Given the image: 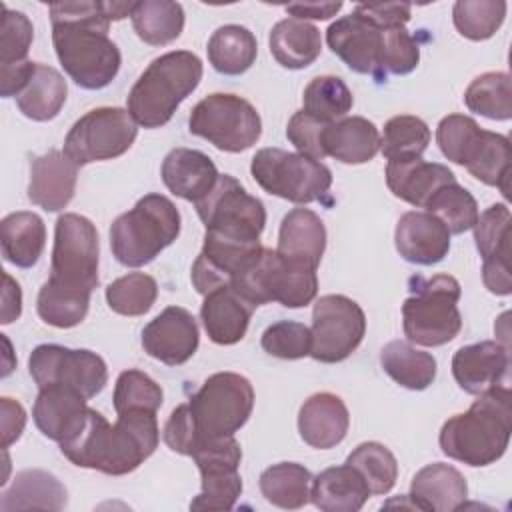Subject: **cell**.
Here are the masks:
<instances>
[{"instance_id": "9c48e42d", "label": "cell", "mask_w": 512, "mask_h": 512, "mask_svg": "<svg viewBox=\"0 0 512 512\" xmlns=\"http://www.w3.org/2000/svg\"><path fill=\"white\" fill-rule=\"evenodd\" d=\"M188 408L202 440L234 436L252 414L254 388L236 372H216L192 394Z\"/></svg>"}, {"instance_id": "ffe728a7", "label": "cell", "mask_w": 512, "mask_h": 512, "mask_svg": "<svg viewBox=\"0 0 512 512\" xmlns=\"http://www.w3.org/2000/svg\"><path fill=\"white\" fill-rule=\"evenodd\" d=\"M88 412L90 406L80 392L66 386H46L34 400L32 418L46 438L64 444L84 428Z\"/></svg>"}, {"instance_id": "44dd1931", "label": "cell", "mask_w": 512, "mask_h": 512, "mask_svg": "<svg viewBox=\"0 0 512 512\" xmlns=\"http://www.w3.org/2000/svg\"><path fill=\"white\" fill-rule=\"evenodd\" d=\"M394 244L406 262L432 266L446 258L450 250V232L434 214L426 210H410L402 214L396 224Z\"/></svg>"}, {"instance_id": "8fae6325", "label": "cell", "mask_w": 512, "mask_h": 512, "mask_svg": "<svg viewBox=\"0 0 512 512\" xmlns=\"http://www.w3.org/2000/svg\"><path fill=\"white\" fill-rule=\"evenodd\" d=\"M194 206L206 232L240 242H260L266 208L234 176L220 174L214 188Z\"/></svg>"}, {"instance_id": "ee69618b", "label": "cell", "mask_w": 512, "mask_h": 512, "mask_svg": "<svg viewBox=\"0 0 512 512\" xmlns=\"http://www.w3.org/2000/svg\"><path fill=\"white\" fill-rule=\"evenodd\" d=\"M346 464L356 468L370 494H388L398 478V462L394 454L380 442H362L346 458Z\"/></svg>"}, {"instance_id": "9a60e30c", "label": "cell", "mask_w": 512, "mask_h": 512, "mask_svg": "<svg viewBox=\"0 0 512 512\" xmlns=\"http://www.w3.org/2000/svg\"><path fill=\"white\" fill-rule=\"evenodd\" d=\"M28 370L38 388L66 386L86 400L100 394L108 382V368L102 356L92 350H72L60 344H40L28 358Z\"/></svg>"}, {"instance_id": "d4e9b609", "label": "cell", "mask_w": 512, "mask_h": 512, "mask_svg": "<svg viewBox=\"0 0 512 512\" xmlns=\"http://www.w3.org/2000/svg\"><path fill=\"white\" fill-rule=\"evenodd\" d=\"M468 496V484L460 470L450 464L434 462L420 468L410 484L408 498L412 508L426 512L458 510Z\"/></svg>"}, {"instance_id": "f35d334b", "label": "cell", "mask_w": 512, "mask_h": 512, "mask_svg": "<svg viewBox=\"0 0 512 512\" xmlns=\"http://www.w3.org/2000/svg\"><path fill=\"white\" fill-rule=\"evenodd\" d=\"M312 474L298 462H278L260 474L262 496L284 510H296L310 500Z\"/></svg>"}, {"instance_id": "d590c367", "label": "cell", "mask_w": 512, "mask_h": 512, "mask_svg": "<svg viewBox=\"0 0 512 512\" xmlns=\"http://www.w3.org/2000/svg\"><path fill=\"white\" fill-rule=\"evenodd\" d=\"M206 52L216 72L224 76H240L256 62L258 42L248 28L226 24L212 32Z\"/></svg>"}, {"instance_id": "4fadbf2b", "label": "cell", "mask_w": 512, "mask_h": 512, "mask_svg": "<svg viewBox=\"0 0 512 512\" xmlns=\"http://www.w3.org/2000/svg\"><path fill=\"white\" fill-rule=\"evenodd\" d=\"M98 232L86 216L66 212L56 220L50 280L92 292L98 286Z\"/></svg>"}, {"instance_id": "e575fe53", "label": "cell", "mask_w": 512, "mask_h": 512, "mask_svg": "<svg viewBox=\"0 0 512 512\" xmlns=\"http://www.w3.org/2000/svg\"><path fill=\"white\" fill-rule=\"evenodd\" d=\"M68 96V84L64 76L42 62L34 64L32 76L24 90L16 96L20 112L36 122H46L58 116Z\"/></svg>"}, {"instance_id": "603a6c76", "label": "cell", "mask_w": 512, "mask_h": 512, "mask_svg": "<svg viewBox=\"0 0 512 512\" xmlns=\"http://www.w3.org/2000/svg\"><path fill=\"white\" fill-rule=\"evenodd\" d=\"M350 414L344 400L332 392L312 394L298 412L300 438L318 450L340 444L348 432Z\"/></svg>"}, {"instance_id": "e0dca14e", "label": "cell", "mask_w": 512, "mask_h": 512, "mask_svg": "<svg viewBox=\"0 0 512 512\" xmlns=\"http://www.w3.org/2000/svg\"><path fill=\"white\" fill-rule=\"evenodd\" d=\"M328 48L354 72L380 78L382 28L358 10L338 18L326 30Z\"/></svg>"}, {"instance_id": "8992f818", "label": "cell", "mask_w": 512, "mask_h": 512, "mask_svg": "<svg viewBox=\"0 0 512 512\" xmlns=\"http://www.w3.org/2000/svg\"><path fill=\"white\" fill-rule=\"evenodd\" d=\"M230 288L248 304L280 302L286 308L308 306L318 292L316 268L288 260L276 250L264 248L232 278Z\"/></svg>"}, {"instance_id": "6da1fadb", "label": "cell", "mask_w": 512, "mask_h": 512, "mask_svg": "<svg viewBox=\"0 0 512 512\" xmlns=\"http://www.w3.org/2000/svg\"><path fill=\"white\" fill-rule=\"evenodd\" d=\"M52 44L64 72L84 90L106 88L118 74L122 56L108 38L104 2H52Z\"/></svg>"}, {"instance_id": "5bb4252c", "label": "cell", "mask_w": 512, "mask_h": 512, "mask_svg": "<svg viewBox=\"0 0 512 512\" xmlns=\"http://www.w3.org/2000/svg\"><path fill=\"white\" fill-rule=\"evenodd\" d=\"M310 356L324 364L346 360L366 334V316L358 302L344 294H326L314 302Z\"/></svg>"}, {"instance_id": "ac0fdd59", "label": "cell", "mask_w": 512, "mask_h": 512, "mask_svg": "<svg viewBox=\"0 0 512 512\" xmlns=\"http://www.w3.org/2000/svg\"><path fill=\"white\" fill-rule=\"evenodd\" d=\"M198 342V324L182 306L164 308L142 330L144 352L168 366L188 362L198 350Z\"/></svg>"}, {"instance_id": "52a82bcc", "label": "cell", "mask_w": 512, "mask_h": 512, "mask_svg": "<svg viewBox=\"0 0 512 512\" xmlns=\"http://www.w3.org/2000/svg\"><path fill=\"white\" fill-rule=\"evenodd\" d=\"M412 292L402 304L404 334L412 344L442 346L454 340L462 328L458 310L460 284L450 274L432 278L412 276L408 280Z\"/></svg>"}, {"instance_id": "cb8c5ba5", "label": "cell", "mask_w": 512, "mask_h": 512, "mask_svg": "<svg viewBox=\"0 0 512 512\" xmlns=\"http://www.w3.org/2000/svg\"><path fill=\"white\" fill-rule=\"evenodd\" d=\"M160 176L174 196L196 204L214 188L220 174L212 158L204 152L174 148L164 156Z\"/></svg>"}, {"instance_id": "83f0119b", "label": "cell", "mask_w": 512, "mask_h": 512, "mask_svg": "<svg viewBox=\"0 0 512 512\" xmlns=\"http://www.w3.org/2000/svg\"><path fill=\"white\" fill-rule=\"evenodd\" d=\"M256 308L248 304L230 286H222L204 296L200 318L208 338L216 344L230 346L246 336L250 316Z\"/></svg>"}, {"instance_id": "bcb514c9", "label": "cell", "mask_w": 512, "mask_h": 512, "mask_svg": "<svg viewBox=\"0 0 512 512\" xmlns=\"http://www.w3.org/2000/svg\"><path fill=\"white\" fill-rule=\"evenodd\" d=\"M504 0H458L452 8L456 30L474 42L492 38L506 18Z\"/></svg>"}, {"instance_id": "60d3db41", "label": "cell", "mask_w": 512, "mask_h": 512, "mask_svg": "<svg viewBox=\"0 0 512 512\" xmlns=\"http://www.w3.org/2000/svg\"><path fill=\"white\" fill-rule=\"evenodd\" d=\"M464 104L470 112L490 120L512 118V86L506 72H484L476 76L464 92Z\"/></svg>"}, {"instance_id": "6f0895ef", "label": "cell", "mask_w": 512, "mask_h": 512, "mask_svg": "<svg viewBox=\"0 0 512 512\" xmlns=\"http://www.w3.org/2000/svg\"><path fill=\"white\" fill-rule=\"evenodd\" d=\"M0 426H2V448L8 450L14 444L26 426V410L14 398H0Z\"/></svg>"}, {"instance_id": "ab89813d", "label": "cell", "mask_w": 512, "mask_h": 512, "mask_svg": "<svg viewBox=\"0 0 512 512\" xmlns=\"http://www.w3.org/2000/svg\"><path fill=\"white\" fill-rule=\"evenodd\" d=\"M90 294L92 292L62 286L48 278L38 292V300H36L38 316L54 328L78 326L88 314Z\"/></svg>"}, {"instance_id": "5b68a950", "label": "cell", "mask_w": 512, "mask_h": 512, "mask_svg": "<svg viewBox=\"0 0 512 512\" xmlns=\"http://www.w3.org/2000/svg\"><path fill=\"white\" fill-rule=\"evenodd\" d=\"M178 234L180 212L174 202L162 194H146L112 222L110 248L122 266L140 268L168 248Z\"/></svg>"}, {"instance_id": "680465c9", "label": "cell", "mask_w": 512, "mask_h": 512, "mask_svg": "<svg viewBox=\"0 0 512 512\" xmlns=\"http://www.w3.org/2000/svg\"><path fill=\"white\" fill-rule=\"evenodd\" d=\"M484 286L498 296H508L512 292L510 258H490L482 264Z\"/></svg>"}, {"instance_id": "8d00e7d4", "label": "cell", "mask_w": 512, "mask_h": 512, "mask_svg": "<svg viewBox=\"0 0 512 512\" xmlns=\"http://www.w3.org/2000/svg\"><path fill=\"white\" fill-rule=\"evenodd\" d=\"M384 372L402 388L426 390L436 378V358L410 342L392 340L380 352Z\"/></svg>"}, {"instance_id": "7c38bea8", "label": "cell", "mask_w": 512, "mask_h": 512, "mask_svg": "<svg viewBox=\"0 0 512 512\" xmlns=\"http://www.w3.org/2000/svg\"><path fill=\"white\" fill-rule=\"evenodd\" d=\"M136 126L124 108H94L72 124L62 152L78 166L118 158L134 144L138 136Z\"/></svg>"}, {"instance_id": "277c9868", "label": "cell", "mask_w": 512, "mask_h": 512, "mask_svg": "<svg viewBox=\"0 0 512 512\" xmlns=\"http://www.w3.org/2000/svg\"><path fill=\"white\" fill-rule=\"evenodd\" d=\"M202 60L188 50H172L154 58L128 94V112L138 126L160 128L198 88Z\"/></svg>"}, {"instance_id": "94428289", "label": "cell", "mask_w": 512, "mask_h": 512, "mask_svg": "<svg viewBox=\"0 0 512 512\" xmlns=\"http://www.w3.org/2000/svg\"><path fill=\"white\" fill-rule=\"evenodd\" d=\"M342 8V2H298L286 4L284 10L296 20H328L336 16Z\"/></svg>"}, {"instance_id": "91938a15", "label": "cell", "mask_w": 512, "mask_h": 512, "mask_svg": "<svg viewBox=\"0 0 512 512\" xmlns=\"http://www.w3.org/2000/svg\"><path fill=\"white\" fill-rule=\"evenodd\" d=\"M36 62L24 60L18 64H8V66H0V94L2 98H10V96H18L24 86L28 84L32 70H34Z\"/></svg>"}, {"instance_id": "1f68e13d", "label": "cell", "mask_w": 512, "mask_h": 512, "mask_svg": "<svg viewBox=\"0 0 512 512\" xmlns=\"http://www.w3.org/2000/svg\"><path fill=\"white\" fill-rule=\"evenodd\" d=\"M0 242L6 262L18 268H32L44 252L46 226L34 212H12L0 222Z\"/></svg>"}, {"instance_id": "4316f807", "label": "cell", "mask_w": 512, "mask_h": 512, "mask_svg": "<svg viewBox=\"0 0 512 512\" xmlns=\"http://www.w3.org/2000/svg\"><path fill=\"white\" fill-rule=\"evenodd\" d=\"M510 160V140L504 134L482 130L478 126L466 142L458 164L480 182L498 188L508 198Z\"/></svg>"}, {"instance_id": "d6a6232c", "label": "cell", "mask_w": 512, "mask_h": 512, "mask_svg": "<svg viewBox=\"0 0 512 512\" xmlns=\"http://www.w3.org/2000/svg\"><path fill=\"white\" fill-rule=\"evenodd\" d=\"M270 52L274 60L288 70L310 66L322 50L320 30L304 20L284 18L270 30Z\"/></svg>"}, {"instance_id": "681fc988", "label": "cell", "mask_w": 512, "mask_h": 512, "mask_svg": "<svg viewBox=\"0 0 512 512\" xmlns=\"http://www.w3.org/2000/svg\"><path fill=\"white\" fill-rule=\"evenodd\" d=\"M162 388L148 374L140 370H124L114 386V410L116 414L126 410H150L158 412L162 406Z\"/></svg>"}, {"instance_id": "2e32d148", "label": "cell", "mask_w": 512, "mask_h": 512, "mask_svg": "<svg viewBox=\"0 0 512 512\" xmlns=\"http://www.w3.org/2000/svg\"><path fill=\"white\" fill-rule=\"evenodd\" d=\"M192 458L202 476V490L190 502V508L232 510L242 494V478L238 472L242 450L236 438H204Z\"/></svg>"}, {"instance_id": "f6af8a7d", "label": "cell", "mask_w": 512, "mask_h": 512, "mask_svg": "<svg viewBox=\"0 0 512 512\" xmlns=\"http://www.w3.org/2000/svg\"><path fill=\"white\" fill-rule=\"evenodd\" d=\"M424 208L426 212L440 218L450 234L472 230L480 216L476 198L458 182H450L438 188Z\"/></svg>"}, {"instance_id": "f1b7e54d", "label": "cell", "mask_w": 512, "mask_h": 512, "mask_svg": "<svg viewBox=\"0 0 512 512\" xmlns=\"http://www.w3.org/2000/svg\"><path fill=\"white\" fill-rule=\"evenodd\" d=\"M324 154L342 164L370 162L380 150V132L362 116H344L330 122L322 134Z\"/></svg>"}, {"instance_id": "c3c4849f", "label": "cell", "mask_w": 512, "mask_h": 512, "mask_svg": "<svg viewBox=\"0 0 512 512\" xmlns=\"http://www.w3.org/2000/svg\"><path fill=\"white\" fill-rule=\"evenodd\" d=\"M472 230L482 260L510 258V210L506 204L486 208Z\"/></svg>"}, {"instance_id": "74e56055", "label": "cell", "mask_w": 512, "mask_h": 512, "mask_svg": "<svg viewBox=\"0 0 512 512\" xmlns=\"http://www.w3.org/2000/svg\"><path fill=\"white\" fill-rule=\"evenodd\" d=\"M136 36L150 46H166L184 30V8L170 0H142L130 14Z\"/></svg>"}, {"instance_id": "f907efd6", "label": "cell", "mask_w": 512, "mask_h": 512, "mask_svg": "<svg viewBox=\"0 0 512 512\" xmlns=\"http://www.w3.org/2000/svg\"><path fill=\"white\" fill-rule=\"evenodd\" d=\"M262 350L274 358L298 360L310 356L312 334L310 328L294 320H278L270 324L260 338Z\"/></svg>"}, {"instance_id": "4dcf8cb0", "label": "cell", "mask_w": 512, "mask_h": 512, "mask_svg": "<svg viewBox=\"0 0 512 512\" xmlns=\"http://www.w3.org/2000/svg\"><path fill=\"white\" fill-rule=\"evenodd\" d=\"M324 248L326 228L316 212L308 208H294L282 218L276 248L280 256L318 268Z\"/></svg>"}, {"instance_id": "b9f144b4", "label": "cell", "mask_w": 512, "mask_h": 512, "mask_svg": "<svg viewBox=\"0 0 512 512\" xmlns=\"http://www.w3.org/2000/svg\"><path fill=\"white\" fill-rule=\"evenodd\" d=\"M430 144L428 124L412 114H400L384 124L380 136V152L390 160L420 158Z\"/></svg>"}, {"instance_id": "7a4b0ae2", "label": "cell", "mask_w": 512, "mask_h": 512, "mask_svg": "<svg viewBox=\"0 0 512 512\" xmlns=\"http://www.w3.org/2000/svg\"><path fill=\"white\" fill-rule=\"evenodd\" d=\"M158 440L156 412L126 410L110 424L98 410L90 408L84 428L72 440L60 444V450L80 468L124 476L154 454Z\"/></svg>"}, {"instance_id": "30bf717a", "label": "cell", "mask_w": 512, "mask_h": 512, "mask_svg": "<svg viewBox=\"0 0 512 512\" xmlns=\"http://www.w3.org/2000/svg\"><path fill=\"white\" fill-rule=\"evenodd\" d=\"M188 128L222 152H244L258 142L262 120L242 96L214 92L192 108Z\"/></svg>"}, {"instance_id": "3957f363", "label": "cell", "mask_w": 512, "mask_h": 512, "mask_svg": "<svg viewBox=\"0 0 512 512\" xmlns=\"http://www.w3.org/2000/svg\"><path fill=\"white\" fill-rule=\"evenodd\" d=\"M512 432L510 386H496L462 412L442 424L438 442L442 452L468 466H488L500 460Z\"/></svg>"}, {"instance_id": "484cf974", "label": "cell", "mask_w": 512, "mask_h": 512, "mask_svg": "<svg viewBox=\"0 0 512 512\" xmlns=\"http://www.w3.org/2000/svg\"><path fill=\"white\" fill-rule=\"evenodd\" d=\"M456 182L454 172L438 162L420 158L390 160L386 164V184L390 192L418 208H424L438 188Z\"/></svg>"}, {"instance_id": "f5cc1de1", "label": "cell", "mask_w": 512, "mask_h": 512, "mask_svg": "<svg viewBox=\"0 0 512 512\" xmlns=\"http://www.w3.org/2000/svg\"><path fill=\"white\" fill-rule=\"evenodd\" d=\"M2 8V26H0V66L24 62L34 38L32 22L26 14L10 10L4 4Z\"/></svg>"}, {"instance_id": "7bdbcfd3", "label": "cell", "mask_w": 512, "mask_h": 512, "mask_svg": "<svg viewBox=\"0 0 512 512\" xmlns=\"http://www.w3.org/2000/svg\"><path fill=\"white\" fill-rule=\"evenodd\" d=\"M304 112L322 120V122H336L344 118L354 104L350 88L338 76H316L308 82L302 94Z\"/></svg>"}, {"instance_id": "db71d44e", "label": "cell", "mask_w": 512, "mask_h": 512, "mask_svg": "<svg viewBox=\"0 0 512 512\" xmlns=\"http://www.w3.org/2000/svg\"><path fill=\"white\" fill-rule=\"evenodd\" d=\"M326 126H328V122H322V120L306 114L304 110H300V112H294L292 118L288 120L286 136L296 146V150L300 154L320 162L322 158H326L324 146H322V134H324Z\"/></svg>"}, {"instance_id": "ba28073f", "label": "cell", "mask_w": 512, "mask_h": 512, "mask_svg": "<svg viewBox=\"0 0 512 512\" xmlns=\"http://www.w3.org/2000/svg\"><path fill=\"white\" fill-rule=\"evenodd\" d=\"M258 186L294 204L320 200L332 186V172L318 160L282 148H262L250 164Z\"/></svg>"}, {"instance_id": "6125c7cd", "label": "cell", "mask_w": 512, "mask_h": 512, "mask_svg": "<svg viewBox=\"0 0 512 512\" xmlns=\"http://www.w3.org/2000/svg\"><path fill=\"white\" fill-rule=\"evenodd\" d=\"M22 314V292L18 282L10 276L4 274V290H2V324H10L18 320Z\"/></svg>"}, {"instance_id": "f546056e", "label": "cell", "mask_w": 512, "mask_h": 512, "mask_svg": "<svg viewBox=\"0 0 512 512\" xmlns=\"http://www.w3.org/2000/svg\"><path fill=\"white\" fill-rule=\"evenodd\" d=\"M370 496L360 472L348 464L326 468L310 482V500L324 512H356Z\"/></svg>"}, {"instance_id": "9f6ffc18", "label": "cell", "mask_w": 512, "mask_h": 512, "mask_svg": "<svg viewBox=\"0 0 512 512\" xmlns=\"http://www.w3.org/2000/svg\"><path fill=\"white\" fill-rule=\"evenodd\" d=\"M360 14L370 18L374 24L380 28H390V26H404L410 20V4L406 2H384V4H356Z\"/></svg>"}, {"instance_id": "7402d4cb", "label": "cell", "mask_w": 512, "mask_h": 512, "mask_svg": "<svg viewBox=\"0 0 512 512\" xmlns=\"http://www.w3.org/2000/svg\"><path fill=\"white\" fill-rule=\"evenodd\" d=\"M78 182V164L64 152L50 150L30 162L28 198L46 212L64 210L74 198Z\"/></svg>"}, {"instance_id": "836d02e7", "label": "cell", "mask_w": 512, "mask_h": 512, "mask_svg": "<svg viewBox=\"0 0 512 512\" xmlns=\"http://www.w3.org/2000/svg\"><path fill=\"white\" fill-rule=\"evenodd\" d=\"M66 506V488L46 470H22L12 486L0 498V510H62Z\"/></svg>"}, {"instance_id": "816d5d0a", "label": "cell", "mask_w": 512, "mask_h": 512, "mask_svg": "<svg viewBox=\"0 0 512 512\" xmlns=\"http://www.w3.org/2000/svg\"><path fill=\"white\" fill-rule=\"evenodd\" d=\"M420 60V48L416 38L404 26L382 28L380 48V78L386 74L404 76L410 74Z\"/></svg>"}, {"instance_id": "d6986e66", "label": "cell", "mask_w": 512, "mask_h": 512, "mask_svg": "<svg viewBox=\"0 0 512 512\" xmlns=\"http://www.w3.org/2000/svg\"><path fill=\"white\" fill-rule=\"evenodd\" d=\"M510 352L508 344L484 340L456 350L452 356V376L468 394H484L508 384Z\"/></svg>"}, {"instance_id": "7dc6e473", "label": "cell", "mask_w": 512, "mask_h": 512, "mask_svg": "<svg viewBox=\"0 0 512 512\" xmlns=\"http://www.w3.org/2000/svg\"><path fill=\"white\" fill-rule=\"evenodd\" d=\"M158 296V284L150 274L130 272L116 278L106 288V302L112 312L122 316L146 314Z\"/></svg>"}, {"instance_id": "11a10c76", "label": "cell", "mask_w": 512, "mask_h": 512, "mask_svg": "<svg viewBox=\"0 0 512 512\" xmlns=\"http://www.w3.org/2000/svg\"><path fill=\"white\" fill-rule=\"evenodd\" d=\"M162 438H164V442L170 450H174L178 454H184V456L194 454V450L198 448L202 438L196 430V424L192 420L188 404H180L178 408L172 410L170 418L164 424Z\"/></svg>"}]
</instances>
